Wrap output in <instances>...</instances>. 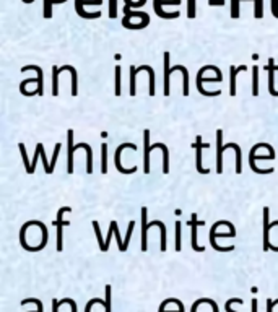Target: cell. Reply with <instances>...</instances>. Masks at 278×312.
<instances>
[{
	"label": "cell",
	"instance_id": "cell-40",
	"mask_svg": "<svg viewBox=\"0 0 278 312\" xmlns=\"http://www.w3.org/2000/svg\"><path fill=\"white\" fill-rule=\"evenodd\" d=\"M208 5L210 7H223L225 0H208Z\"/></svg>",
	"mask_w": 278,
	"mask_h": 312
},
{
	"label": "cell",
	"instance_id": "cell-4",
	"mask_svg": "<svg viewBox=\"0 0 278 312\" xmlns=\"http://www.w3.org/2000/svg\"><path fill=\"white\" fill-rule=\"evenodd\" d=\"M69 212H72L70 207H62L57 213V220L54 221L55 228H57V247L55 249L59 252L64 251V226H67L69 224V221H64V215L69 213Z\"/></svg>",
	"mask_w": 278,
	"mask_h": 312
},
{
	"label": "cell",
	"instance_id": "cell-47",
	"mask_svg": "<svg viewBox=\"0 0 278 312\" xmlns=\"http://www.w3.org/2000/svg\"><path fill=\"white\" fill-rule=\"evenodd\" d=\"M276 304H278V299H276V301H273V306H276Z\"/></svg>",
	"mask_w": 278,
	"mask_h": 312
},
{
	"label": "cell",
	"instance_id": "cell-35",
	"mask_svg": "<svg viewBox=\"0 0 278 312\" xmlns=\"http://www.w3.org/2000/svg\"><path fill=\"white\" fill-rule=\"evenodd\" d=\"M93 228H94V234H96V237H98L99 249L102 251V247H104V242H102V236H101V231H99V224H98V221H93Z\"/></svg>",
	"mask_w": 278,
	"mask_h": 312
},
{
	"label": "cell",
	"instance_id": "cell-26",
	"mask_svg": "<svg viewBox=\"0 0 278 312\" xmlns=\"http://www.w3.org/2000/svg\"><path fill=\"white\" fill-rule=\"evenodd\" d=\"M36 147H38V148H39V151H41V159H42V163H44V169H46V174H52V172H54V169L50 168V164L47 163V158H46V151H44L42 143H38V145H36Z\"/></svg>",
	"mask_w": 278,
	"mask_h": 312
},
{
	"label": "cell",
	"instance_id": "cell-11",
	"mask_svg": "<svg viewBox=\"0 0 278 312\" xmlns=\"http://www.w3.org/2000/svg\"><path fill=\"white\" fill-rule=\"evenodd\" d=\"M230 221H216L213 226H211V229H210V245L211 247H213L215 251H218V252H231V251H234V245H226V247H221V245H218L216 244V241H215V234H216V229L221 226V224H228Z\"/></svg>",
	"mask_w": 278,
	"mask_h": 312
},
{
	"label": "cell",
	"instance_id": "cell-18",
	"mask_svg": "<svg viewBox=\"0 0 278 312\" xmlns=\"http://www.w3.org/2000/svg\"><path fill=\"white\" fill-rule=\"evenodd\" d=\"M26 70H34L36 74H38V88H36V94H39V96H42L44 94V74H42V70L38 67V65H26V67L21 69V72H26Z\"/></svg>",
	"mask_w": 278,
	"mask_h": 312
},
{
	"label": "cell",
	"instance_id": "cell-28",
	"mask_svg": "<svg viewBox=\"0 0 278 312\" xmlns=\"http://www.w3.org/2000/svg\"><path fill=\"white\" fill-rule=\"evenodd\" d=\"M197 17V0H187V18L194 20Z\"/></svg>",
	"mask_w": 278,
	"mask_h": 312
},
{
	"label": "cell",
	"instance_id": "cell-6",
	"mask_svg": "<svg viewBox=\"0 0 278 312\" xmlns=\"http://www.w3.org/2000/svg\"><path fill=\"white\" fill-rule=\"evenodd\" d=\"M179 5L181 0H153V10L156 12V15L163 20H174L179 17V12H173V13H166L163 10V5Z\"/></svg>",
	"mask_w": 278,
	"mask_h": 312
},
{
	"label": "cell",
	"instance_id": "cell-32",
	"mask_svg": "<svg viewBox=\"0 0 278 312\" xmlns=\"http://www.w3.org/2000/svg\"><path fill=\"white\" fill-rule=\"evenodd\" d=\"M239 4L241 0H231V18L233 20H238L239 18Z\"/></svg>",
	"mask_w": 278,
	"mask_h": 312
},
{
	"label": "cell",
	"instance_id": "cell-42",
	"mask_svg": "<svg viewBox=\"0 0 278 312\" xmlns=\"http://www.w3.org/2000/svg\"><path fill=\"white\" fill-rule=\"evenodd\" d=\"M251 309H252V312H259V310H257V299H255V297H254L252 302H251Z\"/></svg>",
	"mask_w": 278,
	"mask_h": 312
},
{
	"label": "cell",
	"instance_id": "cell-30",
	"mask_svg": "<svg viewBox=\"0 0 278 312\" xmlns=\"http://www.w3.org/2000/svg\"><path fill=\"white\" fill-rule=\"evenodd\" d=\"M182 249V233H181V221H176V251L181 252Z\"/></svg>",
	"mask_w": 278,
	"mask_h": 312
},
{
	"label": "cell",
	"instance_id": "cell-38",
	"mask_svg": "<svg viewBox=\"0 0 278 312\" xmlns=\"http://www.w3.org/2000/svg\"><path fill=\"white\" fill-rule=\"evenodd\" d=\"M41 156V151H39V148L36 147V153H34V158H33V163H31V171H29V174H33L34 172V169H36V163H38V158Z\"/></svg>",
	"mask_w": 278,
	"mask_h": 312
},
{
	"label": "cell",
	"instance_id": "cell-8",
	"mask_svg": "<svg viewBox=\"0 0 278 312\" xmlns=\"http://www.w3.org/2000/svg\"><path fill=\"white\" fill-rule=\"evenodd\" d=\"M146 216H148V208H142V251L146 252L148 251V229L151 226H159L161 221L155 220V221H151L150 224L146 223Z\"/></svg>",
	"mask_w": 278,
	"mask_h": 312
},
{
	"label": "cell",
	"instance_id": "cell-10",
	"mask_svg": "<svg viewBox=\"0 0 278 312\" xmlns=\"http://www.w3.org/2000/svg\"><path fill=\"white\" fill-rule=\"evenodd\" d=\"M225 147H223V130L218 129L216 130V172L221 174L223 172V153H225Z\"/></svg>",
	"mask_w": 278,
	"mask_h": 312
},
{
	"label": "cell",
	"instance_id": "cell-45",
	"mask_svg": "<svg viewBox=\"0 0 278 312\" xmlns=\"http://www.w3.org/2000/svg\"><path fill=\"white\" fill-rule=\"evenodd\" d=\"M64 2H67V0H54V5H57V4H64Z\"/></svg>",
	"mask_w": 278,
	"mask_h": 312
},
{
	"label": "cell",
	"instance_id": "cell-2",
	"mask_svg": "<svg viewBox=\"0 0 278 312\" xmlns=\"http://www.w3.org/2000/svg\"><path fill=\"white\" fill-rule=\"evenodd\" d=\"M208 70H213L216 77H223L221 75V70H219L218 67H215V65H205V67H202L199 72H197V78H195V86H197V90H199L200 94H203V96H219L221 94V90H215V91H205L203 90V86H202V78H203V74L205 72H208Z\"/></svg>",
	"mask_w": 278,
	"mask_h": 312
},
{
	"label": "cell",
	"instance_id": "cell-36",
	"mask_svg": "<svg viewBox=\"0 0 278 312\" xmlns=\"http://www.w3.org/2000/svg\"><path fill=\"white\" fill-rule=\"evenodd\" d=\"M28 302L36 304V306H38V312H42V310H44L42 302H41L39 299H36V297H29V299H23V301H21V306H25V304H28Z\"/></svg>",
	"mask_w": 278,
	"mask_h": 312
},
{
	"label": "cell",
	"instance_id": "cell-44",
	"mask_svg": "<svg viewBox=\"0 0 278 312\" xmlns=\"http://www.w3.org/2000/svg\"><path fill=\"white\" fill-rule=\"evenodd\" d=\"M272 226H278V221H273V224H272ZM272 251H275V252H278V247H273Z\"/></svg>",
	"mask_w": 278,
	"mask_h": 312
},
{
	"label": "cell",
	"instance_id": "cell-17",
	"mask_svg": "<svg viewBox=\"0 0 278 312\" xmlns=\"http://www.w3.org/2000/svg\"><path fill=\"white\" fill-rule=\"evenodd\" d=\"M73 130L70 129L69 132H67V158H69V161H67V174H73Z\"/></svg>",
	"mask_w": 278,
	"mask_h": 312
},
{
	"label": "cell",
	"instance_id": "cell-31",
	"mask_svg": "<svg viewBox=\"0 0 278 312\" xmlns=\"http://www.w3.org/2000/svg\"><path fill=\"white\" fill-rule=\"evenodd\" d=\"M18 148H20L21 156H23V164H25V168H26V172L29 174V171H31V164H29V161H28L26 150H25V143H20V145H18Z\"/></svg>",
	"mask_w": 278,
	"mask_h": 312
},
{
	"label": "cell",
	"instance_id": "cell-14",
	"mask_svg": "<svg viewBox=\"0 0 278 312\" xmlns=\"http://www.w3.org/2000/svg\"><path fill=\"white\" fill-rule=\"evenodd\" d=\"M170 62H171V55L170 52H164V96H170L171 93V86H170V82H171V75H173V69H170Z\"/></svg>",
	"mask_w": 278,
	"mask_h": 312
},
{
	"label": "cell",
	"instance_id": "cell-33",
	"mask_svg": "<svg viewBox=\"0 0 278 312\" xmlns=\"http://www.w3.org/2000/svg\"><path fill=\"white\" fill-rule=\"evenodd\" d=\"M233 304H243V299H239V297H233V299H228V301H226V304H225L226 312H238V310H234V309L231 307Z\"/></svg>",
	"mask_w": 278,
	"mask_h": 312
},
{
	"label": "cell",
	"instance_id": "cell-25",
	"mask_svg": "<svg viewBox=\"0 0 278 312\" xmlns=\"http://www.w3.org/2000/svg\"><path fill=\"white\" fill-rule=\"evenodd\" d=\"M116 226H117V221H111V226H109L107 231V237H106V242H104V247H102V252H107L109 251V244H111V239L116 233Z\"/></svg>",
	"mask_w": 278,
	"mask_h": 312
},
{
	"label": "cell",
	"instance_id": "cell-21",
	"mask_svg": "<svg viewBox=\"0 0 278 312\" xmlns=\"http://www.w3.org/2000/svg\"><path fill=\"white\" fill-rule=\"evenodd\" d=\"M101 172L107 174V143H101Z\"/></svg>",
	"mask_w": 278,
	"mask_h": 312
},
{
	"label": "cell",
	"instance_id": "cell-34",
	"mask_svg": "<svg viewBox=\"0 0 278 312\" xmlns=\"http://www.w3.org/2000/svg\"><path fill=\"white\" fill-rule=\"evenodd\" d=\"M109 18H117V0H109Z\"/></svg>",
	"mask_w": 278,
	"mask_h": 312
},
{
	"label": "cell",
	"instance_id": "cell-7",
	"mask_svg": "<svg viewBox=\"0 0 278 312\" xmlns=\"http://www.w3.org/2000/svg\"><path fill=\"white\" fill-rule=\"evenodd\" d=\"M126 148L137 150V145H134V143H122V145H119V147H117L116 153H114V164H116V169L119 171L121 174H134V172L138 169L137 166H134V168H130V169H126V168H124V166H122V163H121L122 151L126 150Z\"/></svg>",
	"mask_w": 278,
	"mask_h": 312
},
{
	"label": "cell",
	"instance_id": "cell-5",
	"mask_svg": "<svg viewBox=\"0 0 278 312\" xmlns=\"http://www.w3.org/2000/svg\"><path fill=\"white\" fill-rule=\"evenodd\" d=\"M101 5L102 0H75V12L80 18L85 20H94L101 17V12H94V13H88L85 10V5Z\"/></svg>",
	"mask_w": 278,
	"mask_h": 312
},
{
	"label": "cell",
	"instance_id": "cell-1",
	"mask_svg": "<svg viewBox=\"0 0 278 312\" xmlns=\"http://www.w3.org/2000/svg\"><path fill=\"white\" fill-rule=\"evenodd\" d=\"M159 148L163 151V172H170V150L164 143L150 145V130H143V172L150 174V153L153 150Z\"/></svg>",
	"mask_w": 278,
	"mask_h": 312
},
{
	"label": "cell",
	"instance_id": "cell-19",
	"mask_svg": "<svg viewBox=\"0 0 278 312\" xmlns=\"http://www.w3.org/2000/svg\"><path fill=\"white\" fill-rule=\"evenodd\" d=\"M129 80H130V85H129V93L130 96H135L137 94V86H135V82H137V67L134 65H130L129 67Z\"/></svg>",
	"mask_w": 278,
	"mask_h": 312
},
{
	"label": "cell",
	"instance_id": "cell-37",
	"mask_svg": "<svg viewBox=\"0 0 278 312\" xmlns=\"http://www.w3.org/2000/svg\"><path fill=\"white\" fill-rule=\"evenodd\" d=\"M94 304H101V306H104V301H102V299H98V297H96V299L88 301V302H86V306H85V312H91V307L94 306Z\"/></svg>",
	"mask_w": 278,
	"mask_h": 312
},
{
	"label": "cell",
	"instance_id": "cell-15",
	"mask_svg": "<svg viewBox=\"0 0 278 312\" xmlns=\"http://www.w3.org/2000/svg\"><path fill=\"white\" fill-rule=\"evenodd\" d=\"M270 228H272V224L268 223V207H265L263 208V251L273 249V245L270 244V239H268Z\"/></svg>",
	"mask_w": 278,
	"mask_h": 312
},
{
	"label": "cell",
	"instance_id": "cell-46",
	"mask_svg": "<svg viewBox=\"0 0 278 312\" xmlns=\"http://www.w3.org/2000/svg\"><path fill=\"white\" fill-rule=\"evenodd\" d=\"M25 4H31V2H34V0H23Z\"/></svg>",
	"mask_w": 278,
	"mask_h": 312
},
{
	"label": "cell",
	"instance_id": "cell-41",
	"mask_svg": "<svg viewBox=\"0 0 278 312\" xmlns=\"http://www.w3.org/2000/svg\"><path fill=\"white\" fill-rule=\"evenodd\" d=\"M273 299H267V312H273Z\"/></svg>",
	"mask_w": 278,
	"mask_h": 312
},
{
	"label": "cell",
	"instance_id": "cell-16",
	"mask_svg": "<svg viewBox=\"0 0 278 312\" xmlns=\"http://www.w3.org/2000/svg\"><path fill=\"white\" fill-rule=\"evenodd\" d=\"M247 65H239V67H233L230 69V94L231 96H236V78L241 72H246Z\"/></svg>",
	"mask_w": 278,
	"mask_h": 312
},
{
	"label": "cell",
	"instance_id": "cell-43",
	"mask_svg": "<svg viewBox=\"0 0 278 312\" xmlns=\"http://www.w3.org/2000/svg\"><path fill=\"white\" fill-rule=\"evenodd\" d=\"M59 301L57 299H52V312H59Z\"/></svg>",
	"mask_w": 278,
	"mask_h": 312
},
{
	"label": "cell",
	"instance_id": "cell-9",
	"mask_svg": "<svg viewBox=\"0 0 278 312\" xmlns=\"http://www.w3.org/2000/svg\"><path fill=\"white\" fill-rule=\"evenodd\" d=\"M192 147L195 148V169H197V172L208 174L210 169H203V166H202V150L203 148H210V145L208 143H202V137L197 135L195 143L192 145Z\"/></svg>",
	"mask_w": 278,
	"mask_h": 312
},
{
	"label": "cell",
	"instance_id": "cell-29",
	"mask_svg": "<svg viewBox=\"0 0 278 312\" xmlns=\"http://www.w3.org/2000/svg\"><path fill=\"white\" fill-rule=\"evenodd\" d=\"M121 75H122V69L121 65H116V96H121L122 94V88H121Z\"/></svg>",
	"mask_w": 278,
	"mask_h": 312
},
{
	"label": "cell",
	"instance_id": "cell-3",
	"mask_svg": "<svg viewBox=\"0 0 278 312\" xmlns=\"http://www.w3.org/2000/svg\"><path fill=\"white\" fill-rule=\"evenodd\" d=\"M260 148H267L268 150V153H272V155H275V150L270 147L268 143H257L255 145V147H252L251 148V153H249V166H251V169L254 171V172H257V174H272L275 169L273 168H265V169H260L257 164H255V153H257V150H260Z\"/></svg>",
	"mask_w": 278,
	"mask_h": 312
},
{
	"label": "cell",
	"instance_id": "cell-20",
	"mask_svg": "<svg viewBox=\"0 0 278 312\" xmlns=\"http://www.w3.org/2000/svg\"><path fill=\"white\" fill-rule=\"evenodd\" d=\"M111 293H113V288L111 285H106L104 288V312H111L113 310V299H111Z\"/></svg>",
	"mask_w": 278,
	"mask_h": 312
},
{
	"label": "cell",
	"instance_id": "cell-12",
	"mask_svg": "<svg viewBox=\"0 0 278 312\" xmlns=\"http://www.w3.org/2000/svg\"><path fill=\"white\" fill-rule=\"evenodd\" d=\"M189 224H190V229H192V239H190V244H192V249H194L195 252H203V251H205V247H202V245H199V242H197V228L202 226L203 221H199V220H197V215L194 213L192 216H190V221H189Z\"/></svg>",
	"mask_w": 278,
	"mask_h": 312
},
{
	"label": "cell",
	"instance_id": "cell-27",
	"mask_svg": "<svg viewBox=\"0 0 278 312\" xmlns=\"http://www.w3.org/2000/svg\"><path fill=\"white\" fill-rule=\"evenodd\" d=\"M254 18L255 20L263 18V0H255L254 2Z\"/></svg>",
	"mask_w": 278,
	"mask_h": 312
},
{
	"label": "cell",
	"instance_id": "cell-13",
	"mask_svg": "<svg viewBox=\"0 0 278 312\" xmlns=\"http://www.w3.org/2000/svg\"><path fill=\"white\" fill-rule=\"evenodd\" d=\"M275 70H278V65H275L273 59H268L267 65V74H268V93L272 96L278 98V91L275 90Z\"/></svg>",
	"mask_w": 278,
	"mask_h": 312
},
{
	"label": "cell",
	"instance_id": "cell-23",
	"mask_svg": "<svg viewBox=\"0 0 278 312\" xmlns=\"http://www.w3.org/2000/svg\"><path fill=\"white\" fill-rule=\"evenodd\" d=\"M59 74H61L59 67L57 65H52V96H57L59 94Z\"/></svg>",
	"mask_w": 278,
	"mask_h": 312
},
{
	"label": "cell",
	"instance_id": "cell-24",
	"mask_svg": "<svg viewBox=\"0 0 278 312\" xmlns=\"http://www.w3.org/2000/svg\"><path fill=\"white\" fill-rule=\"evenodd\" d=\"M52 7H54V0H44V7H42V15L46 20L52 18Z\"/></svg>",
	"mask_w": 278,
	"mask_h": 312
},
{
	"label": "cell",
	"instance_id": "cell-22",
	"mask_svg": "<svg viewBox=\"0 0 278 312\" xmlns=\"http://www.w3.org/2000/svg\"><path fill=\"white\" fill-rule=\"evenodd\" d=\"M252 94L259 96V67L254 65L252 67Z\"/></svg>",
	"mask_w": 278,
	"mask_h": 312
},
{
	"label": "cell",
	"instance_id": "cell-39",
	"mask_svg": "<svg viewBox=\"0 0 278 312\" xmlns=\"http://www.w3.org/2000/svg\"><path fill=\"white\" fill-rule=\"evenodd\" d=\"M272 15L278 20V0H272Z\"/></svg>",
	"mask_w": 278,
	"mask_h": 312
}]
</instances>
